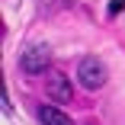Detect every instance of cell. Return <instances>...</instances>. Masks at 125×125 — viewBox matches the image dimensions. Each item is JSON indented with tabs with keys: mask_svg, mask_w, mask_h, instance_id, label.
<instances>
[{
	"mask_svg": "<svg viewBox=\"0 0 125 125\" xmlns=\"http://www.w3.org/2000/svg\"><path fill=\"white\" fill-rule=\"evenodd\" d=\"M106 77H109L106 64L99 61V58H93V55H87V58L77 64V80H80L83 90H99V87L106 83Z\"/></svg>",
	"mask_w": 125,
	"mask_h": 125,
	"instance_id": "obj_1",
	"label": "cell"
},
{
	"mask_svg": "<svg viewBox=\"0 0 125 125\" xmlns=\"http://www.w3.org/2000/svg\"><path fill=\"white\" fill-rule=\"evenodd\" d=\"M122 10H125V0H109V7H106V13H109V16L122 13Z\"/></svg>",
	"mask_w": 125,
	"mask_h": 125,
	"instance_id": "obj_5",
	"label": "cell"
},
{
	"mask_svg": "<svg viewBox=\"0 0 125 125\" xmlns=\"http://www.w3.org/2000/svg\"><path fill=\"white\" fill-rule=\"evenodd\" d=\"M39 122L42 125H74L67 112H61L58 106H39Z\"/></svg>",
	"mask_w": 125,
	"mask_h": 125,
	"instance_id": "obj_4",
	"label": "cell"
},
{
	"mask_svg": "<svg viewBox=\"0 0 125 125\" xmlns=\"http://www.w3.org/2000/svg\"><path fill=\"white\" fill-rule=\"evenodd\" d=\"M61 3H71V0H61Z\"/></svg>",
	"mask_w": 125,
	"mask_h": 125,
	"instance_id": "obj_6",
	"label": "cell"
},
{
	"mask_svg": "<svg viewBox=\"0 0 125 125\" xmlns=\"http://www.w3.org/2000/svg\"><path fill=\"white\" fill-rule=\"evenodd\" d=\"M48 61H52L48 45H29L26 52L19 55V71L29 74V77H35V74H42V71L48 67Z\"/></svg>",
	"mask_w": 125,
	"mask_h": 125,
	"instance_id": "obj_2",
	"label": "cell"
},
{
	"mask_svg": "<svg viewBox=\"0 0 125 125\" xmlns=\"http://www.w3.org/2000/svg\"><path fill=\"white\" fill-rule=\"evenodd\" d=\"M45 93L52 103H71L74 99V87H71V77H64V74H52L45 83Z\"/></svg>",
	"mask_w": 125,
	"mask_h": 125,
	"instance_id": "obj_3",
	"label": "cell"
}]
</instances>
